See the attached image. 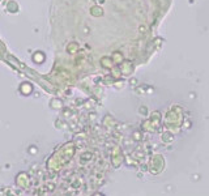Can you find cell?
Segmentation results:
<instances>
[{
	"label": "cell",
	"mask_w": 209,
	"mask_h": 196,
	"mask_svg": "<svg viewBox=\"0 0 209 196\" xmlns=\"http://www.w3.org/2000/svg\"><path fill=\"white\" fill-rule=\"evenodd\" d=\"M8 11L9 12H17L18 11V5L16 1H9L8 3Z\"/></svg>",
	"instance_id": "cell-3"
},
{
	"label": "cell",
	"mask_w": 209,
	"mask_h": 196,
	"mask_svg": "<svg viewBox=\"0 0 209 196\" xmlns=\"http://www.w3.org/2000/svg\"><path fill=\"white\" fill-rule=\"evenodd\" d=\"M31 90H33V86L29 83H24L20 86V91H21L24 96H29V94L31 93Z\"/></svg>",
	"instance_id": "cell-1"
},
{
	"label": "cell",
	"mask_w": 209,
	"mask_h": 196,
	"mask_svg": "<svg viewBox=\"0 0 209 196\" xmlns=\"http://www.w3.org/2000/svg\"><path fill=\"white\" fill-rule=\"evenodd\" d=\"M30 154H37V152H38V149L35 148V146H30Z\"/></svg>",
	"instance_id": "cell-4"
},
{
	"label": "cell",
	"mask_w": 209,
	"mask_h": 196,
	"mask_svg": "<svg viewBox=\"0 0 209 196\" xmlns=\"http://www.w3.org/2000/svg\"><path fill=\"white\" fill-rule=\"evenodd\" d=\"M43 59H45V55L42 54V52H35L34 55H33V60L35 61V63H42L43 61Z\"/></svg>",
	"instance_id": "cell-2"
}]
</instances>
